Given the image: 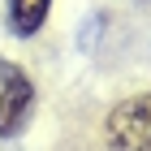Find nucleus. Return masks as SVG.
I'll return each mask as SVG.
<instances>
[{"label":"nucleus","mask_w":151,"mask_h":151,"mask_svg":"<svg viewBox=\"0 0 151 151\" xmlns=\"http://www.w3.org/2000/svg\"><path fill=\"white\" fill-rule=\"evenodd\" d=\"M104 142L108 151H151V91L112 104L104 116Z\"/></svg>","instance_id":"nucleus-1"},{"label":"nucleus","mask_w":151,"mask_h":151,"mask_svg":"<svg viewBox=\"0 0 151 151\" xmlns=\"http://www.w3.org/2000/svg\"><path fill=\"white\" fill-rule=\"evenodd\" d=\"M30 108H35V82L22 69H4V82H0V138L22 134Z\"/></svg>","instance_id":"nucleus-2"},{"label":"nucleus","mask_w":151,"mask_h":151,"mask_svg":"<svg viewBox=\"0 0 151 151\" xmlns=\"http://www.w3.org/2000/svg\"><path fill=\"white\" fill-rule=\"evenodd\" d=\"M47 13H52V0H9V26H13V35H39L47 22Z\"/></svg>","instance_id":"nucleus-3"}]
</instances>
